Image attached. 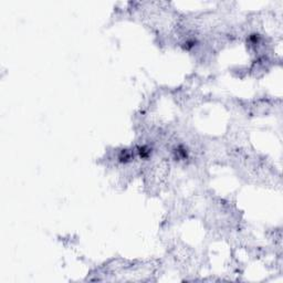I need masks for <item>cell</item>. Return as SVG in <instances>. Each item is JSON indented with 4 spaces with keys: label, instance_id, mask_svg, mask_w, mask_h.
I'll return each instance as SVG.
<instances>
[{
    "label": "cell",
    "instance_id": "cell-1",
    "mask_svg": "<svg viewBox=\"0 0 283 283\" xmlns=\"http://www.w3.org/2000/svg\"><path fill=\"white\" fill-rule=\"evenodd\" d=\"M138 153H140V156L142 157V158H147V157L150 155L152 150L146 146H142V147L138 148Z\"/></svg>",
    "mask_w": 283,
    "mask_h": 283
},
{
    "label": "cell",
    "instance_id": "cell-2",
    "mask_svg": "<svg viewBox=\"0 0 283 283\" xmlns=\"http://www.w3.org/2000/svg\"><path fill=\"white\" fill-rule=\"evenodd\" d=\"M131 157H132L131 153H128L127 150H123V152L121 153V155H119V159L122 161V163H126V161H128L131 159Z\"/></svg>",
    "mask_w": 283,
    "mask_h": 283
}]
</instances>
